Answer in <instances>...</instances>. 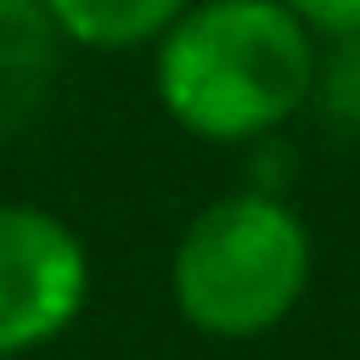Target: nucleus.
I'll list each match as a JSON object with an SVG mask.
<instances>
[{"label":"nucleus","instance_id":"20e7f679","mask_svg":"<svg viewBox=\"0 0 360 360\" xmlns=\"http://www.w3.org/2000/svg\"><path fill=\"white\" fill-rule=\"evenodd\" d=\"M62 34L45 0H0V141L22 135L62 73Z\"/></svg>","mask_w":360,"mask_h":360},{"label":"nucleus","instance_id":"6e6552de","mask_svg":"<svg viewBox=\"0 0 360 360\" xmlns=\"http://www.w3.org/2000/svg\"><path fill=\"white\" fill-rule=\"evenodd\" d=\"M0 360H17V354H0Z\"/></svg>","mask_w":360,"mask_h":360},{"label":"nucleus","instance_id":"f03ea898","mask_svg":"<svg viewBox=\"0 0 360 360\" xmlns=\"http://www.w3.org/2000/svg\"><path fill=\"white\" fill-rule=\"evenodd\" d=\"M309 231L281 191H225L191 214L169 259L174 309L208 338L281 326L309 287Z\"/></svg>","mask_w":360,"mask_h":360},{"label":"nucleus","instance_id":"423d86ee","mask_svg":"<svg viewBox=\"0 0 360 360\" xmlns=\"http://www.w3.org/2000/svg\"><path fill=\"white\" fill-rule=\"evenodd\" d=\"M304 112H315L332 135L360 141V34H338V39L315 45V73H309Z\"/></svg>","mask_w":360,"mask_h":360},{"label":"nucleus","instance_id":"0eeeda50","mask_svg":"<svg viewBox=\"0 0 360 360\" xmlns=\"http://www.w3.org/2000/svg\"><path fill=\"white\" fill-rule=\"evenodd\" d=\"M315 39H338V34H360V0H281Z\"/></svg>","mask_w":360,"mask_h":360},{"label":"nucleus","instance_id":"39448f33","mask_svg":"<svg viewBox=\"0 0 360 360\" xmlns=\"http://www.w3.org/2000/svg\"><path fill=\"white\" fill-rule=\"evenodd\" d=\"M191 0H45L56 34L79 51H141Z\"/></svg>","mask_w":360,"mask_h":360},{"label":"nucleus","instance_id":"7ed1b4c3","mask_svg":"<svg viewBox=\"0 0 360 360\" xmlns=\"http://www.w3.org/2000/svg\"><path fill=\"white\" fill-rule=\"evenodd\" d=\"M90 292L84 242L34 202H0V354L51 343Z\"/></svg>","mask_w":360,"mask_h":360},{"label":"nucleus","instance_id":"f257e3e1","mask_svg":"<svg viewBox=\"0 0 360 360\" xmlns=\"http://www.w3.org/2000/svg\"><path fill=\"white\" fill-rule=\"evenodd\" d=\"M315 45L281 0H191L152 39V96L186 135L253 146L304 112Z\"/></svg>","mask_w":360,"mask_h":360}]
</instances>
